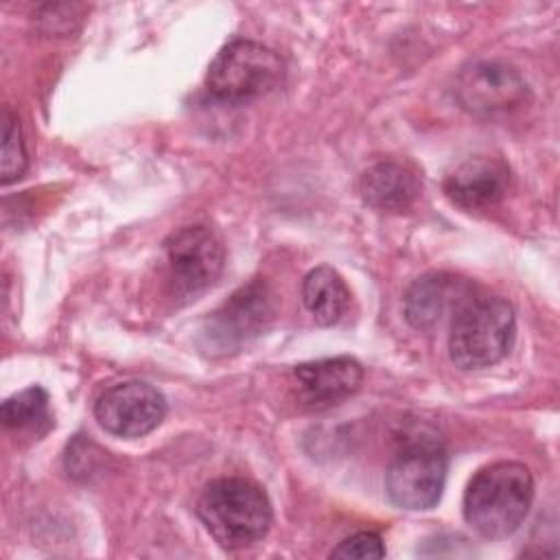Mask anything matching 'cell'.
Returning a JSON list of instances; mask_svg holds the SVG:
<instances>
[{"label":"cell","mask_w":560,"mask_h":560,"mask_svg":"<svg viewBox=\"0 0 560 560\" xmlns=\"http://www.w3.org/2000/svg\"><path fill=\"white\" fill-rule=\"evenodd\" d=\"M534 499V479L521 462H494L470 479L464 492V518L483 538H505L525 521Z\"/></svg>","instance_id":"obj_1"},{"label":"cell","mask_w":560,"mask_h":560,"mask_svg":"<svg viewBox=\"0 0 560 560\" xmlns=\"http://www.w3.org/2000/svg\"><path fill=\"white\" fill-rule=\"evenodd\" d=\"M197 516L225 549L254 545L269 532L273 518L265 490L243 477L208 483L197 501Z\"/></svg>","instance_id":"obj_2"},{"label":"cell","mask_w":560,"mask_h":560,"mask_svg":"<svg viewBox=\"0 0 560 560\" xmlns=\"http://www.w3.org/2000/svg\"><path fill=\"white\" fill-rule=\"evenodd\" d=\"M514 308L499 295L468 298L451 319L448 354L462 370L499 363L514 339Z\"/></svg>","instance_id":"obj_3"},{"label":"cell","mask_w":560,"mask_h":560,"mask_svg":"<svg viewBox=\"0 0 560 560\" xmlns=\"http://www.w3.org/2000/svg\"><path fill=\"white\" fill-rule=\"evenodd\" d=\"M282 77L280 57L252 39L225 44L206 74V90L228 105H245L271 92Z\"/></svg>","instance_id":"obj_4"},{"label":"cell","mask_w":560,"mask_h":560,"mask_svg":"<svg viewBox=\"0 0 560 560\" xmlns=\"http://www.w3.org/2000/svg\"><path fill=\"white\" fill-rule=\"evenodd\" d=\"M446 453L429 438H413L402 444L385 472L389 499L402 510H429L444 490Z\"/></svg>","instance_id":"obj_5"},{"label":"cell","mask_w":560,"mask_h":560,"mask_svg":"<svg viewBox=\"0 0 560 560\" xmlns=\"http://www.w3.org/2000/svg\"><path fill=\"white\" fill-rule=\"evenodd\" d=\"M278 311L276 293L271 287L254 278L238 287L203 324V339L212 350L230 352L262 335Z\"/></svg>","instance_id":"obj_6"},{"label":"cell","mask_w":560,"mask_h":560,"mask_svg":"<svg viewBox=\"0 0 560 560\" xmlns=\"http://www.w3.org/2000/svg\"><path fill=\"white\" fill-rule=\"evenodd\" d=\"M171 293L190 300L212 287L225 262L223 245L206 225H186L164 241Z\"/></svg>","instance_id":"obj_7"},{"label":"cell","mask_w":560,"mask_h":560,"mask_svg":"<svg viewBox=\"0 0 560 560\" xmlns=\"http://www.w3.org/2000/svg\"><path fill=\"white\" fill-rule=\"evenodd\" d=\"M98 424L118 438H142L166 416L162 392L144 381H125L107 387L94 402Z\"/></svg>","instance_id":"obj_8"},{"label":"cell","mask_w":560,"mask_h":560,"mask_svg":"<svg viewBox=\"0 0 560 560\" xmlns=\"http://www.w3.org/2000/svg\"><path fill=\"white\" fill-rule=\"evenodd\" d=\"M455 94L459 105L477 116L505 114L527 98L521 74L499 61H475L462 70Z\"/></svg>","instance_id":"obj_9"},{"label":"cell","mask_w":560,"mask_h":560,"mask_svg":"<svg viewBox=\"0 0 560 560\" xmlns=\"http://www.w3.org/2000/svg\"><path fill=\"white\" fill-rule=\"evenodd\" d=\"M295 396L304 409L324 411L350 398L363 381V368L352 357L300 363L293 370Z\"/></svg>","instance_id":"obj_10"},{"label":"cell","mask_w":560,"mask_h":560,"mask_svg":"<svg viewBox=\"0 0 560 560\" xmlns=\"http://www.w3.org/2000/svg\"><path fill=\"white\" fill-rule=\"evenodd\" d=\"M510 188V168L501 158L472 155L459 162L444 179L446 197L466 210L499 203Z\"/></svg>","instance_id":"obj_11"},{"label":"cell","mask_w":560,"mask_h":560,"mask_svg":"<svg viewBox=\"0 0 560 560\" xmlns=\"http://www.w3.org/2000/svg\"><path fill=\"white\" fill-rule=\"evenodd\" d=\"M472 295V284L453 273H427L407 291L405 317L418 330H433L446 317L453 319L457 308Z\"/></svg>","instance_id":"obj_12"},{"label":"cell","mask_w":560,"mask_h":560,"mask_svg":"<svg viewBox=\"0 0 560 560\" xmlns=\"http://www.w3.org/2000/svg\"><path fill=\"white\" fill-rule=\"evenodd\" d=\"M359 192L368 206L383 212L407 210L420 195L418 173L400 162H378L359 179Z\"/></svg>","instance_id":"obj_13"},{"label":"cell","mask_w":560,"mask_h":560,"mask_svg":"<svg viewBox=\"0 0 560 560\" xmlns=\"http://www.w3.org/2000/svg\"><path fill=\"white\" fill-rule=\"evenodd\" d=\"M302 300L319 326L337 324L350 304L343 278L328 265L311 269L302 282Z\"/></svg>","instance_id":"obj_14"},{"label":"cell","mask_w":560,"mask_h":560,"mask_svg":"<svg viewBox=\"0 0 560 560\" xmlns=\"http://www.w3.org/2000/svg\"><path fill=\"white\" fill-rule=\"evenodd\" d=\"M2 422L9 429H35L50 424L48 394L39 385H31L2 402Z\"/></svg>","instance_id":"obj_15"},{"label":"cell","mask_w":560,"mask_h":560,"mask_svg":"<svg viewBox=\"0 0 560 560\" xmlns=\"http://www.w3.org/2000/svg\"><path fill=\"white\" fill-rule=\"evenodd\" d=\"M26 149H24V140H22V127L18 116L4 107L2 112V164H0V173H2V184H11L15 179H20L26 171Z\"/></svg>","instance_id":"obj_16"},{"label":"cell","mask_w":560,"mask_h":560,"mask_svg":"<svg viewBox=\"0 0 560 560\" xmlns=\"http://www.w3.org/2000/svg\"><path fill=\"white\" fill-rule=\"evenodd\" d=\"M385 556V545L383 538L374 532H357L348 538H343L332 551L330 558H383Z\"/></svg>","instance_id":"obj_17"}]
</instances>
